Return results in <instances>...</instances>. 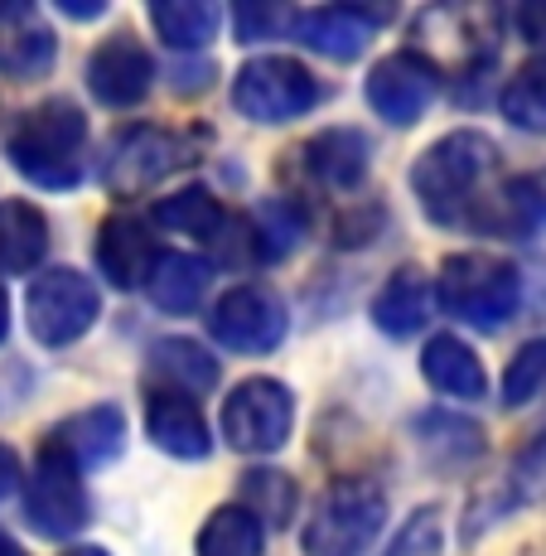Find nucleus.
Returning <instances> with one entry per match:
<instances>
[{
	"label": "nucleus",
	"instance_id": "1",
	"mask_svg": "<svg viewBox=\"0 0 546 556\" xmlns=\"http://www.w3.org/2000/svg\"><path fill=\"white\" fill-rule=\"evenodd\" d=\"M498 146L494 136L474 131H445L441 141H431L411 165V194L421 203V213L441 228H465V232H488L498 203Z\"/></svg>",
	"mask_w": 546,
	"mask_h": 556
},
{
	"label": "nucleus",
	"instance_id": "2",
	"mask_svg": "<svg viewBox=\"0 0 546 556\" xmlns=\"http://www.w3.org/2000/svg\"><path fill=\"white\" fill-rule=\"evenodd\" d=\"M5 155L35 189L63 194L88 175V116L78 102L49 98L29 106L5 136Z\"/></svg>",
	"mask_w": 546,
	"mask_h": 556
},
{
	"label": "nucleus",
	"instance_id": "3",
	"mask_svg": "<svg viewBox=\"0 0 546 556\" xmlns=\"http://www.w3.org/2000/svg\"><path fill=\"white\" fill-rule=\"evenodd\" d=\"M528 301H532L528 271L518 262H503V256H488V252L445 256L441 276H435V305L449 319H459L469 329H484V334H498L518 315H528Z\"/></svg>",
	"mask_w": 546,
	"mask_h": 556
},
{
	"label": "nucleus",
	"instance_id": "4",
	"mask_svg": "<svg viewBox=\"0 0 546 556\" xmlns=\"http://www.w3.org/2000/svg\"><path fill=\"white\" fill-rule=\"evenodd\" d=\"M388 522V489L372 475H344L309 504L300 528L305 556H363Z\"/></svg>",
	"mask_w": 546,
	"mask_h": 556
},
{
	"label": "nucleus",
	"instance_id": "5",
	"mask_svg": "<svg viewBox=\"0 0 546 556\" xmlns=\"http://www.w3.org/2000/svg\"><path fill=\"white\" fill-rule=\"evenodd\" d=\"M319 102H325L319 78L300 59H285V53H262V59H247L232 73V112L256 126L300 122Z\"/></svg>",
	"mask_w": 546,
	"mask_h": 556
},
{
	"label": "nucleus",
	"instance_id": "6",
	"mask_svg": "<svg viewBox=\"0 0 546 556\" xmlns=\"http://www.w3.org/2000/svg\"><path fill=\"white\" fill-rule=\"evenodd\" d=\"M102 295L78 266H49L25 291V325L45 349H68L98 325Z\"/></svg>",
	"mask_w": 546,
	"mask_h": 556
},
{
	"label": "nucleus",
	"instance_id": "7",
	"mask_svg": "<svg viewBox=\"0 0 546 556\" xmlns=\"http://www.w3.org/2000/svg\"><path fill=\"white\" fill-rule=\"evenodd\" d=\"M199 160L194 136L165 131V126H126L112 146H106L102 160V185L112 189L116 199H136L145 194L150 185L179 175Z\"/></svg>",
	"mask_w": 546,
	"mask_h": 556
},
{
	"label": "nucleus",
	"instance_id": "8",
	"mask_svg": "<svg viewBox=\"0 0 546 556\" xmlns=\"http://www.w3.org/2000/svg\"><path fill=\"white\" fill-rule=\"evenodd\" d=\"M295 431V392L281 378H247L223 402V441L238 455H276Z\"/></svg>",
	"mask_w": 546,
	"mask_h": 556
},
{
	"label": "nucleus",
	"instance_id": "9",
	"mask_svg": "<svg viewBox=\"0 0 546 556\" xmlns=\"http://www.w3.org/2000/svg\"><path fill=\"white\" fill-rule=\"evenodd\" d=\"M25 522L53 542L78 538L92 522V498H88V484H82V469L73 465L68 455L53 451V445L39 451V465H35V475H29Z\"/></svg>",
	"mask_w": 546,
	"mask_h": 556
},
{
	"label": "nucleus",
	"instance_id": "10",
	"mask_svg": "<svg viewBox=\"0 0 546 556\" xmlns=\"http://www.w3.org/2000/svg\"><path fill=\"white\" fill-rule=\"evenodd\" d=\"M208 334L218 339L223 349H232V354H271V349L285 344V334H291V309L285 301L271 291V286H232L228 295H223L218 305L208 309Z\"/></svg>",
	"mask_w": 546,
	"mask_h": 556
},
{
	"label": "nucleus",
	"instance_id": "11",
	"mask_svg": "<svg viewBox=\"0 0 546 556\" xmlns=\"http://www.w3.org/2000/svg\"><path fill=\"white\" fill-rule=\"evenodd\" d=\"M441 88H445V73L431 53L397 49L382 63H372L368 83H363V98L388 126H416L426 116V106L441 98Z\"/></svg>",
	"mask_w": 546,
	"mask_h": 556
},
{
	"label": "nucleus",
	"instance_id": "12",
	"mask_svg": "<svg viewBox=\"0 0 546 556\" xmlns=\"http://www.w3.org/2000/svg\"><path fill=\"white\" fill-rule=\"evenodd\" d=\"M155 88V53L136 35H112L88 53V92L112 112H131Z\"/></svg>",
	"mask_w": 546,
	"mask_h": 556
},
{
	"label": "nucleus",
	"instance_id": "13",
	"mask_svg": "<svg viewBox=\"0 0 546 556\" xmlns=\"http://www.w3.org/2000/svg\"><path fill=\"white\" fill-rule=\"evenodd\" d=\"M392 20V10H368V5H315L300 10L291 39L309 53H325L334 63H353L363 59L382 25Z\"/></svg>",
	"mask_w": 546,
	"mask_h": 556
},
{
	"label": "nucleus",
	"instance_id": "14",
	"mask_svg": "<svg viewBox=\"0 0 546 556\" xmlns=\"http://www.w3.org/2000/svg\"><path fill=\"white\" fill-rule=\"evenodd\" d=\"M92 256H98V271L106 276V286H116V291H145L165 252L155 248L150 223L131 218V213H116V218H106L98 228Z\"/></svg>",
	"mask_w": 546,
	"mask_h": 556
},
{
	"label": "nucleus",
	"instance_id": "15",
	"mask_svg": "<svg viewBox=\"0 0 546 556\" xmlns=\"http://www.w3.org/2000/svg\"><path fill=\"white\" fill-rule=\"evenodd\" d=\"M145 435L155 451L175 459H208L213 455V431L203 421L199 402L179 388H150L145 392Z\"/></svg>",
	"mask_w": 546,
	"mask_h": 556
},
{
	"label": "nucleus",
	"instance_id": "16",
	"mask_svg": "<svg viewBox=\"0 0 546 556\" xmlns=\"http://www.w3.org/2000/svg\"><path fill=\"white\" fill-rule=\"evenodd\" d=\"M45 445L68 455L78 469H106L126 451V416H122V406H112V402L82 406V412L63 416V421L53 426Z\"/></svg>",
	"mask_w": 546,
	"mask_h": 556
},
{
	"label": "nucleus",
	"instance_id": "17",
	"mask_svg": "<svg viewBox=\"0 0 546 556\" xmlns=\"http://www.w3.org/2000/svg\"><path fill=\"white\" fill-rule=\"evenodd\" d=\"M300 160H305V175L315 185L334 189V194H353V189H363V179L372 169V141L358 126H329V131L309 136Z\"/></svg>",
	"mask_w": 546,
	"mask_h": 556
},
{
	"label": "nucleus",
	"instance_id": "18",
	"mask_svg": "<svg viewBox=\"0 0 546 556\" xmlns=\"http://www.w3.org/2000/svg\"><path fill=\"white\" fill-rule=\"evenodd\" d=\"M431 315H435V281L421 266H397V271L382 281V291L372 295V325L388 339L421 334Z\"/></svg>",
	"mask_w": 546,
	"mask_h": 556
},
{
	"label": "nucleus",
	"instance_id": "19",
	"mask_svg": "<svg viewBox=\"0 0 546 556\" xmlns=\"http://www.w3.org/2000/svg\"><path fill=\"white\" fill-rule=\"evenodd\" d=\"M309 232V213L300 208L295 199H262L252 208V218L242 223L238 238L247 242V262L256 266H271V262H285Z\"/></svg>",
	"mask_w": 546,
	"mask_h": 556
},
{
	"label": "nucleus",
	"instance_id": "20",
	"mask_svg": "<svg viewBox=\"0 0 546 556\" xmlns=\"http://www.w3.org/2000/svg\"><path fill=\"white\" fill-rule=\"evenodd\" d=\"M421 378L431 382L441 397H459V402H479L488 392L484 358H479L459 334H431V339H426Z\"/></svg>",
	"mask_w": 546,
	"mask_h": 556
},
{
	"label": "nucleus",
	"instance_id": "21",
	"mask_svg": "<svg viewBox=\"0 0 546 556\" xmlns=\"http://www.w3.org/2000/svg\"><path fill=\"white\" fill-rule=\"evenodd\" d=\"M213 286V262L199 252H165L150 276L145 295L160 315H194Z\"/></svg>",
	"mask_w": 546,
	"mask_h": 556
},
{
	"label": "nucleus",
	"instance_id": "22",
	"mask_svg": "<svg viewBox=\"0 0 546 556\" xmlns=\"http://www.w3.org/2000/svg\"><path fill=\"white\" fill-rule=\"evenodd\" d=\"M49 256V218L29 199H0V276H25Z\"/></svg>",
	"mask_w": 546,
	"mask_h": 556
},
{
	"label": "nucleus",
	"instance_id": "23",
	"mask_svg": "<svg viewBox=\"0 0 546 556\" xmlns=\"http://www.w3.org/2000/svg\"><path fill=\"white\" fill-rule=\"evenodd\" d=\"M537 232H546V165L503 179L484 238H537Z\"/></svg>",
	"mask_w": 546,
	"mask_h": 556
},
{
	"label": "nucleus",
	"instance_id": "24",
	"mask_svg": "<svg viewBox=\"0 0 546 556\" xmlns=\"http://www.w3.org/2000/svg\"><path fill=\"white\" fill-rule=\"evenodd\" d=\"M145 15H150V25H155L160 45L175 53L208 49L223 25V10L208 5V0H150Z\"/></svg>",
	"mask_w": 546,
	"mask_h": 556
},
{
	"label": "nucleus",
	"instance_id": "25",
	"mask_svg": "<svg viewBox=\"0 0 546 556\" xmlns=\"http://www.w3.org/2000/svg\"><path fill=\"white\" fill-rule=\"evenodd\" d=\"M150 218H155L160 228L185 232V238H194V242H223V238L232 232L228 208H223L218 194H213V189H203V185L179 189V194L160 199Z\"/></svg>",
	"mask_w": 546,
	"mask_h": 556
},
{
	"label": "nucleus",
	"instance_id": "26",
	"mask_svg": "<svg viewBox=\"0 0 546 556\" xmlns=\"http://www.w3.org/2000/svg\"><path fill=\"white\" fill-rule=\"evenodd\" d=\"M150 372H155L165 388H179V392H189V397L213 392L223 378L213 349L194 344V339H155V344H150Z\"/></svg>",
	"mask_w": 546,
	"mask_h": 556
},
{
	"label": "nucleus",
	"instance_id": "27",
	"mask_svg": "<svg viewBox=\"0 0 546 556\" xmlns=\"http://www.w3.org/2000/svg\"><path fill=\"white\" fill-rule=\"evenodd\" d=\"M416 441L441 469H459L484 455V426L459 412H426L416 416Z\"/></svg>",
	"mask_w": 546,
	"mask_h": 556
},
{
	"label": "nucleus",
	"instance_id": "28",
	"mask_svg": "<svg viewBox=\"0 0 546 556\" xmlns=\"http://www.w3.org/2000/svg\"><path fill=\"white\" fill-rule=\"evenodd\" d=\"M199 556H262L266 552V522L242 504H223L208 513L194 538Z\"/></svg>",
	"mask_w": 546,
	"mask_h": 556
},
{
	"label": "nucleus",
	"instance_id": "29",
	"mask_svg": "<svg viewBox=\"0 0 546 556\" xmlns=\"http://www.w3.org/2000/svg\"><path fill=\"white\" fill-rule=\"evenodd\" d=\"M498 112L508 126L528 136H546V53L522 63L498 92Z\"/></svg>",
	"mask_w": 546,
	"mask_h": 556
},
{
	"label": "nucleus",
	"instance_id": "30",
	"mask_svg": "<svg viewBox=\"0 0 546 556\" xmlns=\"http://www.w3.org/2000/svg\"><path fill=\"white\" fill-rule=\"evenodd\" d=\"M295 498H300L295 494V479L281 475L276 465H256V469L242 475V498H238V504L252 508L266 528H285V522H291V513H295Z\"/></svg>",
	"mask_w": 546,
	"mask_h": 556
},
{
	"label": "nucleus",
	"instance_id": "31",
	"mask_svg": "<svg viewBox=\"0 0 546 556\" xmlns=\"http://www.w3.org/2000/svg\"><path fill=\"white\" fill-rule=\"evenodd\" d=\"M59 59V39L45 25H25L15 35H0V73L15 83H35L39 73L53 68Z\"/></svg>",
	"mask_w": 546,
	"mask_h": 556
},
{
	"label": "nucleus",
	"instance_id": "32",
	"mask_svg": "<svg viewBox=\"0 0 546 556\" xmlns=\"http://www.w3.org/2000/svg\"><path fill=\"white\" fill-rule=\"evenodd\" d=\"M542 392H546V339H532V344H522L508 368H503L498 402L508 406V412H522V406H532Z\"/></svg>",
	"mask_w": 546,
	"mask_h": 556
},
{
	"label": "nucleus",
	"instance_id": "33",
	"mask_svg": "<svg viewBox=\"0 0 546 556\" xmlns=\"http://www.w3.org/2000/svg\"><path fill=\"white\" fill-rule=\"evenodd\" d=\"M382 556H445V518L441 508H416L397 528Z\"/></svg>",
	"mask_w": 546,
	"mask_h": 556
},
{
	"label": "nucleus",
	"instance_id": "34",
	"mask_svg": "<svg viewBox=\"0 0 546 556\" xmlns=\"http://www.w3.org/2000/svg\"><path fill=\"white\" fill-rule=\"evenodd\" d=\"M291 25H295V15L285 5H256V0L232 5V39H238V45L281 39V35H291Z\"/></svg>",
	"mask_w": 546,
	"mask_h": 556
},
{
	"label": "nucleus",
	"instance_id": "35",
	"mask_svg": "<svg viewBox=\"0 0 546 556\" xmlns=\"http://www.w3.org/2000/svg\"><path fill=\"white\" fill-rule=\"evenodd\" d=\"M512 25L528 39L532 49H546V0H528V5L512 10Z\"/></svg>",
	"mask_w": 546,
	"mask_h": 556
},
{
	"label": "nucleus",
	"instance_id": "36",
	"mask_svg": "<svg viewBox=\"0 0 546 556\" xmlns=\"http://www.w3.org/2000/svg\"><path fill=\"white\" fill-rule=\"evenodd\" d=\"M20 479H25V475H20V455L0 441V504L20 494Z\"/></svg>",
	"mask_w": 546,
	"mask_h": 556
},
{
	"label": "nucleus",
	"instance_id": "37",
	"mask_svg": "<svg viewBox=\"0 0 546 556\" xmlns=\"http://www.w3.org/2000/svg\"><path fill=\"white\" fill-rule=\"evenodd\" d=\"M59 10L68 20H102L106 15V5H78V0H59Z\"/></svg>",
	"mask_w": 546,
	"mask_h": 556
},
{
	"label": "nucleus",
	"instance_id": "38",
	"mask_svg": "<svg viewBox=\"0 0 546 556\" xmlns=\"http://www.w3.org/2000/svg\"><path fill=\"white\" fill-rule=\"evenodd\" d=\"M5 334H10V295L0 286V344H5Z\"/></svg>",
	"mask_w": 546,
	"mask_h": 556
},
{
	"label": "nucleus",
	"instance_id": "39",
	"mask_svg": "<svg viewBox=\"0 0 546 556\" xmlns=\"http://www.w3.org/2000/svg\"><path fill=\"white\" fill-rule=\"evenodd\" d=\"M0 556H29L25 547H20L15 538H5V532H0Z\"/></svg>",
	"mask_w": 546,
	"mask_h": 556
},
{
	"label": "nucleus",
	"instance_id": "40",
	"mask_svg": "<svg viewBox=\"0 0 546 556\" xmlns=\"http://www.w3.org/2000/svg\"><path fill=\"white\" fill-rule=\"evenodd\" d=\"M68 556H106L102 547H78V552H68Z\"/></svg>",
	"mask_w": 546,
	"mask_h": 556
}]
</instances>
